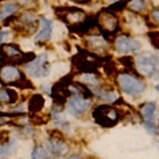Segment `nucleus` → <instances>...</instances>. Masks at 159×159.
Instances as JSON below:
<instances>
[{
  "mask_svg": "<svg viewBox=\"0 0 159 159\" xmlns=\"http://www.w3.org/2000/svg\"><path fill=\"white\" fill-rule=\"evenodd\" d=\"M93 118L99 126L110 129L119 122L121 114L116 107L109 105H99L93 110Z\"/></svg>",
  "mask_w": 159,
  "mask_h": 159,
  "instance_id": "1",
  "label": "nucleus"
},
{
  "mask_svg": "<svg viewBox=\"0 0 159 159\" xmlns=\"http://www.w3.org/2000/svg\"><path fill=\"white\" fill-rule=\"evenodd\" d=\"M117 82H118V86L122 89V92L127 94V96H138V94L145 92L146 89L145 82H142L141 80H138L137 77H134L129 73L118 74Z\"/></svg>",
  "mask_w": 159,
  "mask_h": 159,
  "instance_id": "2",
  "label": "nucleus"
},
{
  "mask_svg": "<svg viewBox=\"0 0 159 159\" xmlns=\"http://www.w3.org/2000/svg\"><path fill=\"white\" fill-rule=\"evenodd\" d=\"M49 66L48 64V54L43 53L39 57H34L32 61H29L25 64V72L28 73V76H31L33 78H41L47 77L49 74Z\"/></svg>",
  "mask_w": 159,
  "mask_h": 159,
  "instance_id": "3",
  "label": "nucleus"
},
{
  "mask_svg": "<svg viewBox=\"0 0 159 159\" xmlns=\"http://www.w3.org/2000/svg\"><path fill=\"white\" fill-rule=\"evenodd\" d=\"M135 65L143 76L152 78L158 72V57L157 54H142L135 61Z\"/></svg>",
  "mask_w": 159,
  "mask_h": 159,
  "instance_id": "4",
  "label": "nucleus"
},
{
  "mask_svg": "<svg viewBox=\"0 0 159 159\" xmlns=\"http://www.w3.org/2000/svg\"><path fill=\"white\" fill-rule=\"evenodd\" d=\"M92 107V101L88 98H84L80 94H72V97L68 101V111L70 116L80 117L85 114Z\"/></svg>",
  "mask_w": 159,
  "mask_h": 159,
  "instance_id": "5",
  "label": "nucleus"
},
{
  "mask_svg": "<svg viewBox=\"0 0 159 159\" xmlns=\"http://www.w3.org/2000/svg\"><path fill=\"white\" fill-rule=\"evenodd\" d=\"M56 15L57 17H60L66 24H70V23L78 24L86 17V15L82 9L73 8V7H58L56 8Z\"/></svg>",
  "mask_w": 159,
  "mask_h": 159,
  "instance_id": "6",
  "label": "nucleus"
},
{
  "mask_svg": "<svg viewBox=\"0 0 159 159\" xmlns=\"http://www.w3.org/2000/svg\"><path fill=\"white\" fill-rule=\"evenodd\" d=\"M141 114L143 117V121H145L146 130L151 134H157V123H155L157 105H155V102H147L145 105H142Z\"/></svg>",
  "mask_w": 159,
  "mask_h": 159,
  "instance_id": "7",
  "label": "nucleus"
},
{
  "mask_svg": "<svg viewBox=\"0 0 159 159\" xmlns=\"http://www.w3.org/2000/svg\"><path fill=\"white\" fill-rule=\"evenodd\" d=\"M116 49L119 53H135L141 49V43L134 40L131 37L126 36V34H121L116 39Z\"/></svg>",
  "mask_w": 159,
  "mask_h": 159,
  "instance_id": "8",
  "label": "nucleus"
},
{
  "mask_svg": "<svg viewBox=\"0 0 159 159\" xmlns=\"http://www.w3.org/2000/svg\"><path fill=\"white\" fill-rule=\"evenodd\" d=\"M0 47H2L0 48V61H16L21 64L20 57L23 56V52L20 51L17 45H15V44H3Z\"/></svg>",
  "mask_w": 159,
  "mask_h": 159,
  "instance_id": "9",
  "label": "nucleus"
},
{
  "mask_svg": "<svg viewBox=\"0 0 159 159\" xmlns=\"http://www.w3.org/2000/svg\"><path fill=\"white\" fill-rule=\"evenodd\" d=\"M21 78H24V76L17 68H15L12 65L0 66V80H2V82L16 85Z\"/></svg>",
  "mask_w": 159,
  "mask_h": 159,
  "instance_id": "10",
  "label": "nucleus"
},
{
  "mask_svg": "<svg viewBox=\"0 0 159 159\" xmlns=\"http://www.w3.org/2000/svg\"><path fill=\"white\" fill-rule=\"evenodd\" d=\"M97 21L99 23V25L103 28V31H107L109 33H114L118 28V17L116 15H113L107 11L99 12L97 16Z\"/></svg>",
  "mask_w": 159,
  "mask_h": 159,
  "instance_id": "11",
  "label": "nucleus"
},
{
  "mask_svg": "<svg viewBox=\"0 0 159 159\" xmlns=\"http://www.w3.org/2000/svg\"><path fill=\"white\" fill-rule=\"evenodd\" d=\"M52 32H53L52 21L47 17H41L40 19V29H39V33L36 34V37H34V43L40 44V43L48 41L52 36Z\"/></svg>",
  "mask_w": 159,
  "mask_h": 159,
  "instance_id": "12",
  "label": "nucleus"
},
{
  "mask_svg": "<svg viewBox=\"0 0 159 159\" xmlns=\"http://www.w3.org/2000/svg\"><path fill=\"white\" fill-rule=\"evenodd\" d=\"M47 150L53 154L54 157H62L64 154H66L68 146L64 143V141H57V139L51 138L48 141V148Z\"/></svg>",
  "mask_w": 159,
  "mask_h": 159,
  "instance_id": "13",
  "label": "nucleus"
},
{
  "mask_svg": "<svg viewBox=\"0 0 159 159\" xmlns=\"http://www.w3.org/2000/svg\"><path fill=\"white\" fill-rule=\"evenodd\" d=\"M20 9V6L15 2H7L4 3L2 7H0V21L6 20L11 16H15Z\"/></svg>",
  "mask_w": 159,
  "mask_h": 159,
  "instance_id": "14",
  "label": "nucleus"
},
{
  "mask_svg": "<svg viewBox=\"0 0 159 159\" xmlns=\"http://www.w3.org/2000/svg\"><path fill=\"white\" fill-rule=\"evenodd\" d=\"M126 8L133 13H143L148 9L147 0H129L126 2Z\"/></svg>",
  "mask_w": 159,
  "mask_h": 159,
  "instance_id": "15",
  "label": "nucleus"
},
{
  "mask_svg": "<svg viewBox=\"0 0 159 159\" xmlns=\"http://www.w3.org/2000/svg\"><path fill=\"white\" fill-rule=\"evenodd\" d=\"M44 103H45V99L41 94H33L29 99V103H28V109L31 113H39L43 110L44 107Z\"/></svg>",
  "mask_w": 159,
  "mask_h": 159,
  "instance_id": "16",
  "label": "nucleus"
},
{
  "mask_svg": "<svg viewBox=\"0 0 159 159\" xmlns=\"http://www.w3.org/2000/svg\"><path fill=\"white\" fill-rule=\"evenodd\" d=\"M86 45L94 49L96 52H101L102 49H105L107 47V43L105 39L99 36H90V37H86Z\"/></svg>",
  "mask_w": 159,
  "mask_h": 159,
  "instance_id": "17",
  "label": "nucleus"
},
{
  "mask_svg": "<svg viewBox=\"0 0 159 159\" xmlns=\"http://www.w3.org/2000/svg\"><path fill=\"white\" fill-rule=\"evenodd\" d=\"M17 99L19 96L13 89H2L0 90V102L2 103H15Z\"/></svg>",
  "mask_w": 159,
  "mask_h": 159,
  "instance_id": "18",
  "label": "nucleus"
},
{
  "mask_svg": "<svg viewBox=\"0 0 159 159\" xmlns=\"http://www.w3.org/2000/svg\"><path fill=\"white\" fill-rule=\"evenodd\" d=\"M80 81L85 82V85H90V86L99 85V80L94 72L93 73H82L81 76H80Z\"/></svg>",
  "mask_w": 159,
  "mask_h": 159,
  "instance_id": "19",
  "label": "nucleus"
},
{
  "mask_svg": "<svg viewBox=\"0 0 159 159\" xmlns=\"http://www.w3.org/2000/svg\"><path fill=\"white\" fill-rule=\"evenodd\" d=\"M31 158L32 159H49L51 158V154H49V151L44 146H36L32 150Z\"/></svg>",
  "mask_w": 159,
  "mask_h": 159,
  "instance_id": "20",
  "label": "nucleus"
},
{
  "mask_svg": "<svg viewBox=\"0 0 159 159\" xmlns=\"http://www.w3.org/2000/svg\"><path fill=\"white\" fill-rule=\"evenodd\" d=\"M16 145L15 143H12V145H9V146H4V145H0V159H4V158H7L9 154H12L15 151V147Z\"/></svg>",
  "mask_w": 159,
  "mask_h": 159,
  "instance_id": "21",
  "label": "nucleus"
},
{
  "mask_svg": "<svg viewBox=\"0 0 159 159\" xmlns=\"http://www.w3.org/2000/svg\"><path fill=\"white\" fill-rule=\"evenodd\" d=\"M49 121V116H33L31 118V122L33 125H45Z\"/></svg>",
  "mask_w": 159,
  "mask_h": 159,
  "instance_id": "22",
  "label": "nucleus"
},
{
  "mask_svg": "<svg viewBox=\"0 0 159 159\" xmlns=\"http://www.w3.org/2000/svg\"><path fill=\"white\" fill-rule=\"evenodd\" d=\"M118 61H119V62H123V64H122L123 66L131 68V66H133V62H134V60H133V57H131V56H127V54H126V56H123V57H121V58H119Z\"/></svg>",
  "mask_w": 159,
  "mask_h": 159,
  "instance_id": "23",
  "label": "nucleus"
},
{
  "mask_svg": "<svg viewBox=\"0 0 159 159\" xmlns=\"http://www.w3.org/2000/svg\"><path fill=\"white\" fill-rule=\"evenodd\" d=\"M148 37L151 39V43H152V45L155 49L159 48V44H158V39H159V33L157 31H154V32H148Z\"/></svg>",
  "mask_w": 159,
  "mask_h": 159,
  "instance_id": "24",
  "label": "nucleus"
},
{
  "mask_svg": "<svg viewBox=\"0 0 159 159\" xmlns=\"http://www.w3.org/2000/svg\"><path fill=\"white\" fill-rule=\"evenodd\" d=\"M9 131L8 130H0V145H4V143L9 142Z\"/></svg>",
  "mask_w": 159,
  "mask_h": 159,
  "instance_id": "25",
  "label": "nucleus"
},
{
  "mask_svg": "<svg viewBox=\"0 0 159 159\" xmlns=\"http://www.w3.org/2000/svg\"><path fill=\"white\" fill-rule=\"evenodd\" d=\"M148 17H152V21L157 25L158 21H159V11L157 8H152L151 11H148Z\"/></svg>",
  "mask_w": 159,
  "mask_h": 159,
  "instance_id": "26",
  "label": "nucleus"
},
{
  "mask_svg": "<svg viewBox=\"0 0 159 159\" xmlns=\"http://www.w3.org/2000/svg\"><path fill=\"white\" fill-rule=\"evenodd\" d=\"M64 103H65V102L54 101L53 105H52V110H53L54 113H61V111H64Z\"/></svg>",
  "mask_w": 159,
  "mask_h": 159,
  "instance_id": "27",
  "label": "nucleus"
},
{
  "mask_svg": "<svg viewBox=\"0 0 159 159\" xmlns=\"http://www.w3.org/2000/svg\"><path fill=\"white\" fill-rule=\"evenodd\" d=\"M37 3V0H19V6H21V7H32L34 6V4Z\"/></svg>",
  "mask_w": 159,
  "mask_h": 159,
  "instance_id": "28",
  "label": "nucleus"
},
{
  "mask_svg": "<svg viewBox=\"0 0 159 159\" xmlns=\"http://www.w3.org/2000/svg\"><path fill=\"white\" fill-rule=\"evenodd\" d=\"M9 36H11V33H9L8 31H3V32H0V45H3V44L6 43L7 40L9 39Z\"/></svg>",
  "mask_w": 159,
  "mask_h": 159,
  "instance_id": "29",
  "label": "nucleus"
},
{
  "mask_svg": "<svg viewBox=\"0 0 159 159\" xmlns=\"http://www.w3.org/2000/svg\"><path fill=\"white\" fill-rule=\"evenodd\" d=\"M72 2L80 3V4H88V3H90V0H72Z\"/></svg>",
  "mask_w": 159,
  "mask_h": 159,
  "instance_id": "30",
  "label": "nucleus"
}]
</instances>
